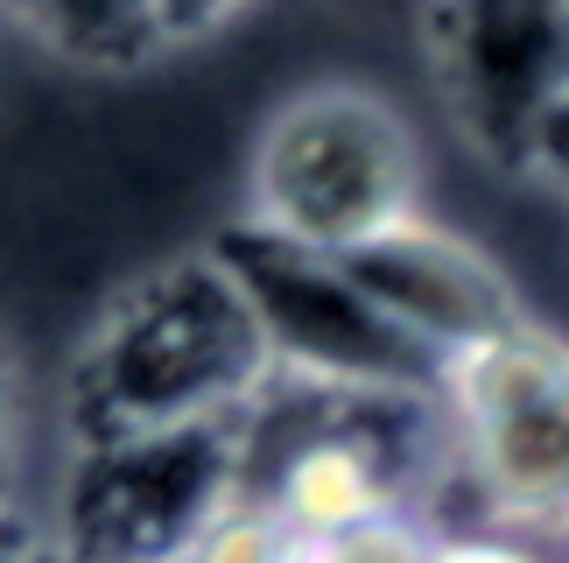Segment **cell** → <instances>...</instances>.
<instances>
[{
	"instance_id": "6da1fadb",
	"label": "cell",
	"mask_w": 569,
	"mask_h": 563,
	"mask_svg": "<svg viewBox=\"0 0 569 563\" xmlns=\"http://www.w3.org/2000/svg\"><path fill=\"white\" fill-rule=\"evenodd\" d=\"M274 381L268 338L218 254H190L127 282L78 353V437H162L253 416Z\"/></svg>"
},
{
	"instance_id": "7a4b0ae2",
	"label": "cell",
	"mask_w": 569,
	"mask_h": 563,
	"mask_svg": "<svg viewBox=\"0 0 569 563\" xmlns=\"http://www.w3.org/2000/svg\"><path fill=\"white\" fill-rule=\"evenodd\" d=\"M415 219H422V156L380 92L310 85L289 106H274L253 148L247 226L352 261Z\"/></svg>"
},
{
	"instance_id": "3957f363",
	"label": "cell",
	"mask_w": 569,
	"mask_h": 563,
	"mask_svg": "<svg viewBox=\"0 0 569 563\" xmlns=\"http://www.w3.org/2000/svg\"><path fill=\"white\" fill-rule=\"evenodd\" d=\"M253 507V416L84 444L57 507V563H197Z\"/></svg>"
},
{
	"instance_id": "277c9868",
	"label": "cell",
	"mask_w": 569,
	"mask_h": 563,
	"mask_svg": "<svg viewBox=\"0 0 569 563\" xmlns=\"http://www.w3.org/2000/svg\"><path fill=\"white\" fill-rule=\"evenodd\" d=\"M211 254L247 296L274 374H289L296 387H317V395L443 408V366L359 289L352 261L289 247L260 226H232Z\"/></svg>"
},
{
	"instance_id": "5b68a950",
	"label": "cell",
	"mask_w": 569,
	"mask_h": 563,
	"mask_svg": "<svg viewBox=\"0 0 569 563\" xmlns=\"http://www.w3.org/2000/svg\"><path fill=\"white\" fill-rule=\"evenodd\" d=\"M443 408L471 472L520 522H569V345L520 332L450 366Z\"/></svg>"
},
{
	"instance_id": "8992f818",
	"label": "cell",
	"mask_w": 569,
	"mask_h": 563,
	"mask_svg": "<svg viewBox=\"0 0 569 563\" xmlns=\"http://www.w3.org/2000/svg\"><path fill=\"white\" fill-rule=\"evenodd\" d=\"M422 402H352L331 395L296 437H274L253 408V507L274 514L296 543H338V535L408 522V472L393 416Z\"/></svg>"
},
{
	"instance_id": "52a82bcc",
	"label": "cell",
	"mask_w": 569,
	"mask_h": 563,
	"mask_svg": "<svg viewBox=\"0 0 569 563\" xmlns=\"http://www.w3.org/2000/svg\"><path fill=\"white\" fill-rule=\"evenodd\" d=\"M422 36L457 127L520 169L535 120L569 92V8H429Z\"/></svg>"
},
{
	"instance_id": "ba28073f",
	"label": "cell",
	"mask_w": 569,
	"mask_h": 563,
	"mask_svg": "<svg viewBox=\"0 0 569 563\" xmlns=\"http://www.w3.org/2000/svg\"><path fill=\"white\" fill-rule=\"evenodd\" d=\"M352 275H359V289L443 366V381H450V366H465L478 353H492V345L535 332L528 310H520V296H513V282L471 240L443 233L436 219H415L401 233H387L380 247L352 254Z\"/></svg>"
},
{
	"instance_id": "9c48e42d",
	"label": "cell",
	"mask_w": 569,
	"mask_h": 563,
	"mask_svg": "<svg viewBox=\"0 0 569 563\" xmlns=\"http://www.w3.org/2000/svg\"><path fill=\"white\" fill-rule=\"evenodd\" d=\"M21 29L42 36L57 57L84 71H127V63L162 57L169 42V8H120V0H78V8H21Z\"/></svg>"
},
{
	"instance_id": "30bf717a",
	"label": "cell",
	"mask_w": 569,
	"mask_h": 563,
	"mask_svg": "<svg viewBox=\"0 0 569 563\" xmlns=\"http://www.w3.org/2000/svg\"><path fill=\"white\" fill-rule=\"evenodd\" d=\"M197 563H302V543L274 522V514L239 507L232 522L218 529L204 550H197Z\"/></svg>"
},
{
	"instance_id": "8fae6325",
	"label": "cell",
	"mask_w": 569,
	"mask_h": 563,
	"mask_svg": "<svg viewBox=\"0 0 569 563\" xmlns=\"http://www.w3.org/2000/svg\"><path fill=\"white\" fill-rule=\"evenodd\" d=\"M429 535L415 522H380L359 535H338V543H302V563H429Z\"/></svg>"
},
{
	"instance_id": "7c38bea8",
	"label": "cell",
	"mask_w": 569,
	"mask_h": 563,
	"mask_svg": "<svg viewBox=\"0 0 569 563\" xmlns=\"http://www.w3.org/2000/svg\"><path fill=\"white\" fill-rule=\"evenodd\" d=\"M520 177H535V184H549L569 198V92L535 120L528 148H520Z\"/></svg>"
},
{
	"instance_id": "4fadbf2b",
	"label": "cell",
	"mask_w": 569,
	"mask_h": 563,
	"mask_svg": "<svg viewBox=\"0 0 569 563\" xmlns=\"http://www.w3.org/2000/svg\"><path fill=\"white\" fill-rule=\"evenodd\" d=\"M429 563H541L528 543H507V535H465V543H436Z\"/></svg>"
},
{
	"instance_id": "5bb4252c",
	"label": "cell",
	"mask_w": 569,
	"mask_h": 563,
	"mask_svg": "<svg viewBox=\"0 0 569 563\" xmlns=\"http://www.w3.org/2000/svg\"><path fill=\"white\" fill-rule=\"evenodd\" d=\"M0 563H42V543L21 522H8V514H0Z\"/></svg>"
},
{
	"instance_id": "9a60e30c",
	"label": "cell",
	"mask_w": 569,
	"mask_h": 563,
	"mask_svg": "<svg viewBox=\"0 0 569 563\" xmlns=\"http://www.w3.org/2000/svg\"><path fill=\"white\" fill-rule=\"evenodd\" d=\"M8 451H14V366L0 353V465H8Z\"/></svg>"
},
{
	"instance_id": "2e32d148",
	"label": "cell",
	"mask_w": 569,
	"mask_h": 563,
	"mask_svg": "<svg viewBox=\"0 0 569 563\" xmlns=\"http://www.w3.org/2000/svg\"><path fill=\"white\" fill-rule=\"evenodd\" d=\"M562 529H569V522H562Z\"/></svg>"
}]
</instances>
